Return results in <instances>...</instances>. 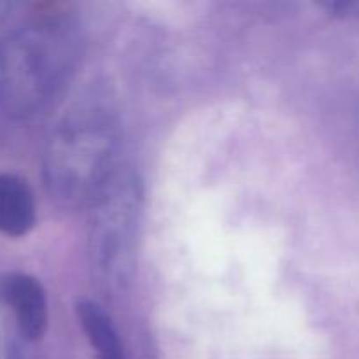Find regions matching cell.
I'll return each instance as SVG.
<instances>
[{
    "label": "cell",
    "mask_w": 359,
    "mask_h": 359,
    "mask_svg": "<svg viewBox=\"0 0 359 359\" xmlns=\"http://www.w3.org/2000/svg\"><path fill=\"white\" fill-rule=\"evenodd\" d=\"M142 203L137 174L119 168L90 205L91 276L109 297L123 294L132 283Z\"/></svg>",
    "instance_id": "3957f363"
},
{
    "label": "cell",
    "mask_w": 359,
    "mask_h": 359,
    "mask_svg": "<svg viewBox=\"0 0 359 359\" xmlns=\"http://www.w3.org/2000/svg\"><path fill=\"white\" fill-rule=\"evenodd\" d=\"M83 60L79 25L63 14L35 18L0 42V114L28 121L55 107Z\"/></svg>",
    "instance_id": "6da1fadb"
},
{
    "label": "cell",
    "mask_w": 359,
    "mask_h": 359,
    "mask_svg": "<svg viewBox=\"0 0 359 359\" xmlns=\"http://www.w3.org/2000/svg\"><path fill=\"white\" fill-rule=\"evenodd\" d=\"M76 316L98 359H128L111 316L98 302L90 298L77 300Z\"/></svg>",
    "instance_id": "8992f818"
},
{
    "label": "cell",
    "mask_w": 359,
    "mask_h": 359,
    "mask_svg": "<svg viewBox=\"0 0 359 359\" xmlns=\"http://www.w3.org/2000/svg\"><path fill=\"white\" fill-rule=\"evenodd\" d=\"M13 11H14L13 2H0V28L7 23V20L11 18Z\"/></svg>",
    "instance_id": "9c48e42d"
},
{
    "label": "cell",
    "mask_w": 359,
    "mask_h": 359,
    "mask_svg": "<svg viewBox=\"0 0 359 359\" xmlns=\"http://www.w3.org/2000/svg\"><path fill=\"white\" fill-rule=\"evenodd\" d=\"M37 221V205L32 188L14 174H0V233L23 237Z\"/></svg>",
    "instance_id": "5b68a950"
},
{
    "label": "cell",
    "mask_w": 359,
    "mask_h": 359,
    "mask_svg": "<svg viewBox=\"0 0 359 359\" xmlns=\"http://www.w3.org/2000/svg\"><path fill=\"white\" fill-rule=\"evenodd\" d=\"M35 346L37 344L20 332L13 316L0 302V359H39Z\"/></svg>",
    "instance_id": "52a82bcc"
},
{
    "label": "cell",
    "mask_w": 359,
    "mask_h": 359,
    "mask_svg": "<svg viewBox=\"0 0 359 359\" xmlns=\"http://www.w3.org/2000/svg\"><path fill=\"white\" fill-rule=\"evenodd\" d=\"M0 302L13 316L20 332L30 342L39 344L48 330V297L35 277L9 272L0 277Z\"/></svg>",
    "instance_id": "277c9868"
},
{
    "label": "cell",
    "mask_w": 359,
    "mask_h": 359,
    "mask_svg": "<svg viewBox=\"0 0 359 359\" xmlns=\"http://www.w3.org/2000/svg\"><path fill=\"white\" fill-rule=\"evenodd\" d=\"M119 121L109 105H74L46 142L42 167L49 196L67 209L90 207L119 170Z\"/></svg>",
    "instance_id": "7a4b0ae2"
},
{
    "label": "cell",
    "mask_w": 359,
    "mask_h": 359,
    "mask_svg": "<svg viewBox=\"0 0 359 359\" xmlns=\"http://www.w3.org/2000/svg\"><path fill=\"white\" fill-rule=\"evenodd\" d=\"M321 7L332 13L333 16L359 20V0H330V2L321 4Z\"/></svg>",
    "instance_id": "ba28073f"
}]
</instances>
